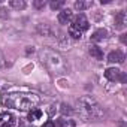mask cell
Wrapping results in <instances>:
<instances>
[{
	"mask_svg": "<svg viewBox=\"0 0 127 127\" xmlns=\"http://www.w3.org/2000/svg\"><path fill=\"white\" fill-rule=\"evenodd\" d=\"M42 127H55V124H54V121H51V120H48Z\"/></svg>",
	"mask_w": 127,
	"mask_h": 127,
	"instance_id": "obj_22",
	"label": "cell"
},
{
	"mask_svg": "<svg viewBox=\"0 0 127 127\" xmlns=\"http://www.w3.org/2000/svg\"><path fill=\"white\" fill-rule=\"evenodd\" d=\"M72 29H76L78 32H81V33H84L88 27H90V23H88V20L85 18V15H78V17H75L73 18V21H72V26H70Z\"/></svg>",
	"mask_w": 127,
	"mask_h": 127,
	"instance_id": "obj_4",
	"label": "cell"
},
{
	"mask_svg": "<svg viewBox=\"0 0 127 127\" xmlns=\"http://www.w3.org/2000/svg\"><path fill=\"white\" fill-rule=\"evenodd\" d=\"M60 112L64 115V117H66V115H72V114H73L72 108H70L69 105H66V103H61V105H60Z\"/></svg>",
	"mask_w": 127,
	"mask_h": 127,
	"instance_id": "obj_17",
	"label": "cell"
},
{
	"mask_svg": "<svg viewBox=\"0 0 127 127\" xmlns=\"http://www.w3.org/2000/svg\"><path fill=\"white\" fill-rule=\"evenodd\" d=\"M40 103V97L34 93H12L3 97V105L6 108L18 111H32Z\"/></svg>",
	"mask_w": 127,
	"mask_h": 127,
	"instance_id": "obj_1",
	"label": "cell"
},
{
	"mask_svg": "<svg viewBox=\"0 0 127 127\" xmlns=\"http://www.w3.org/2000/svg\"><path fill=\"white\" fill-rule=\"evenodd\" d=\"M121 42L126 43V34H121Z\"/></svg>",
	"mask_w": 127,
	"mask_h": 127,
	"instance_id": "obj_23",
	"label": "cell"
},
{
	"mask_svg": "<svg viewBox=\"0 0 127 127\" xmlns=\"http://www.w3.org/2000/svg\"><path fill=\"white\" fill-rule=\"evenodd\" d=\"M9 5L14 9H24L26 8V2H24V0H11Z\"/></svg>",
	"mask_w": 127,
	"mask_h": 127,
	"instance_id": "obj_16",
	"label": "cell"
},
{
	"mask_svg": "<svg viewBox=\"0 0 127 127\" xmlns=\"http://www.w3.org/2000/svg\"><path fill=\"white\" fill-rule=\"evenodd\" d=\"M91 5H93V2H84V0H78V2H75V9L76 11H85V9H88V8H91Z\"/></svg>",
	"mask_w": 127,
	"mask_h": 127,
	"instance_id": "obj_14",
	"label": "cell"
},
{
	"mask_svg": "<svg viewBox=\"0 0 127 127\" xmlns=\"http://www.w3.org/2000/svg\"><path fill=\"white\" fill-rule=\"evenodd\" d=\"M45 5H46L45 0H34V2H33V6H34L36 9H43Z\"/></svg>",
	"mask_w": 127,
	"mask_h": 127,
	"instance_id": "obj_20",
	"label": "cell"
},
{
	"mask_svg": "<svg viewBox=\"0 0 127 127\" xmlns=\"http://www.w3.org/2000/svg\"><path fill=\"white\" fill-rule=\"evenodd\" d=\"M78 106H79V112L85 117V118H91V120H97L103 117V108L99 105V102L91 97V96H82L78 100Z\"/></svg>",
	"mask_w": 127,
	"mask_h": 127,
	"instance_id": "obj_3",
	"label": "cell"
},
{
	"mask_svg": "<svg viewBox=\"0 0 127 127\" xmlns=\"http://www.w3.org/2000/svg\"><path fill=\"white\" fill-rule=\"evenodd\" d=\"M121 127H126V126H124V124H121Z\"/></svg>",
	"mask_w": 127,
	"mask_h": 127,
	"instance_id": "obj_24",
	"label": "cell"
},
{
	"mask_svg": "<svg viewBox=\"0 0 127 127\" xmlns=\"http://www.w3.org/2000/svg\"><path fill=\"white\" fill-rule=\"evenodd\" d=\"M126 21H127L126 12L120 11V12L115 15V27H117V29H124V27H126Z\"/></svg>",
	"mask_w": 127,
	"mask_h": 127,
	"instance_id": "obj_10",
	"label": "cell"
},
{
	"mask_svg": "<svg viewBox=\"0 0 127 127\" xmlns=\"http://www.w3.org/2000/svg\"><path fill=\"white\" fill-rule=\"evenodd\" d=\"M54 124H55V127H75V121L73 120H66L64 117L58 118Z\"/></svg>",
	"mask_w": 127,
	"mask_h": 127,
	"instance_id": "obj_13",
	"label": "cell"
},
{
	"mask_svg": "<svg viewBox=\"0 0 127 127\" xmlns=\"http://www.w3.org/2000/svg\"><path fill=\"white\" fill-rule=\"evenodd\" d=\"M88 52H90V55L94 57L96 60H103V51H102L97 45H91L90 49H88Z\"/></svg>",
	"mask_w": 127,
	"mask_h": 127,
	"instance_id": "obj_12",
	"label": "cell"
},
{
	"mask_svg": "<svg viewBox=\"0 0 127 127\" xmlns=\"http://www.w3.org/2000/svg\"><path fill=\"white\" fill-rule=\"evenodd\" d=\"M36 32H37L40 36H48V37L54 34V30H52V27H51L49 24H37Z\"/></svg>",
	"mask_w": 127,
	"mask_h": 127,
	"instance_id": "obj_8",
	"label": "cell"
},
{
	"mask_svg": "<svg viewBox=\"0 0 127 127\" xmlns=\"http://www.w3.org/2000/svg\"><path fill=\"white\" fill-rule=\"evenodd\" d=\"M42 118V111L40 109H32L30 112H29V117H27V120L29 121H37V120H40Z\"/></svg>",
	"mask_w": 127,
	"mask_h": 127,
	"instance_id": "obj_15",
	"label": "cell"
},
{
	"mask_svg": "<svg viewBox=\"0 0 127 127\" xmlns=\"http://www.w3.org/2000/svg\"><path fill=\"white\" fill-rule=\"evenodd\" d=\"M108 37V32L105 30V29H99V30H96L93 34H91V40L93 42H100V40H103V39H106Z\"/></svg>",
	"mask_w": 127,
	"mask_h": 127,
	"instance_id": "obj_11",
	"label": "cell"
},
{
	"mask_svg": "<svg viewBox=\"0 0 127 127\" xmlns=\"http://www.w3.org/2000/svg\"><path fill=\"white\" fill-rule=\"evenodd\" d=\"M17 121L15 117L9 112H3L0 114V127H15Z\"/></svg>",
	"mask_w": 127,
	"mask_h": 127,
	"instance_id": "obj_6",
	"label": "cell"
},
{
	"mask_svg": "<svg viewBox=\"0 0 127 127\" xmlns=\"http://www.w3.org/2000/svg\"><path fill=\"white\" fill-rule=\"evenodd\" d=\"M70 20H72V11L70 9H63L58 14V23L60 24H69Z\"/></svg>",
	"mask_w": 127,
	"mask_h": 127,
	"instance_id": "obj_9",
	"label": "cell"
},
{
	"mask_svg": "<svg viewBox=\"0 0 127 127\" xmlns=\"http://www.w3.org/2000/svg\"><path fill=\"white\" fill-rule=\"evenodd\" d=\"M5 64H6L5 57H3V54H2V52H0V69H2V67H5Z\"/></svg>",
	"mask_w": 127,
	"mask_h": 127,
	"instance_id": "obj_21",
	"label": "cell"
},
{
	"mask_svg": "<svg viewBox=\"0 0 127 127\" xmlns=\"http://www.w3.org/2000/svg\"><path fill=\"white\" fill-rule=\"evenodd\" d=\"M124 60H126V57H124V54L121 52V51H111L109 54H108V61L109 63H118V64H121V63H124Z\"/></svg>",
	"mask_w": 127,
	"mask_h": 127,
	"instance_id": "obj_7",
	"label": "cell"
},
{
	"mask_svg": "<svg viewBox=\"0 0 127 127\" xmlns=\"http://www.w3.org/2000/svg\"><path fill=\"white\" fill-rule=\"evenodd\" d=\"M105 76H106V79H109V81H121V82H126V75H124L120 69H117V67H109V69H106Z\"/></svg>",
	"mask_w": 127,
	"mask_h": 127,
	"instance_id": "obj_5",
	"label": "cell"
},
{
	"mask_svg": "<svg viewBox=\"0 0 127 127\" xmlns=\"http://www.w3.org/2000/svg\"><path fill=\"white\" fill-rule=\"evenodd\" d=\"M40 61L52 72L57 75H64L67 72V66H66V61L57 51L51 49V48H42L39 52Z\"/></svg>",
	"mask_w": 127,
	"mask_h": 127,
	"instance_id": "obj_2",
	"label": "cell"
},
{
	"mask_svg": "<svg viewBox=\"0 0 127 127\" xmlns=\"http://www.w3.org/2000/svg\"><path fill=\"white\" fill-rule=\"evenodd\" d=\"M63 5H64V0H52V2H49V8H51L52 11L60 9Z\"/></svg>",
	"mask_w": 127,
	"mask_h": 127,
	"instance_id": "obj_18",
	"label": "cell"
},
{
	"mask_svg": "<svg viewBox=\"0 0 127 127\" xmlns=\"http://www.w3.org/2000/svg\"><path fill=\"white\" fill-rule=\"evenodd\" d=\"M69 36H72V39H81L82 37V33L81 32H78L76 29H69Z\"/></svg>",
	"mask_w": 127,
	"mask_h": 127,
	"instance_id": "obj_19",
	"label": "cell"
}]
</instances>
